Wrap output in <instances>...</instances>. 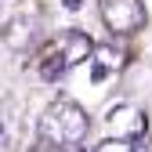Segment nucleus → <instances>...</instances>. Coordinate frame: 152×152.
Wrapping results in <instances>:
<instances>
[{"label": "nucleus", "mask_w": 152, "mask_h": 152, "mask_svg": "<svg viewBox=\"0 0 152 152\" xmlns=\"http://www.w3.org/2000/svg\"><path fill=\"white\" fill-rule=\"evenodd\" d=\"M98 65H102L105 72H116V69L127 65V54H123L120 47H112V44H102V47H98Z\"/></svg>", "instance_id": "7"}, {"label": "nucleus", "mask_w": 152, "mask_h": 152, "mask_svg": "<svg viewBox=\"0 0 152 152\" xmlns=\"http://www.w3.org/2000/svg\"><path fill=\"white\" fill-rule=\"evenodd\" d=\"M65 69H69V65L62 62V54L54 51V47H47V54H44V62H40V76H44L47 83H58L62 76H65Z\"/></svg>", "instance_id": "6"}, {"label": "nucleus", "mask_w": 152, "mask_h": 152, "mask_svg": "<svg viewBox=\"0 0 152 152\" xmlns=\"http://www.w3.org/2000/svg\"><path fill=\"white\" fill-rule=\"evenodd\" d=\"M102 22L109 33H116V36H130V33H138L145 26V7H141V0H102Z\"/></svg>", "instance_id": "2"}, {"label": "nucleus", "mask_w": 152, "mask_h": 152, "mask_svg": "<svg viewBox=\"0 0 152 152\" xmlns=\"http://www.w3.org/2000/svg\"><path fill=\"white\" fill-rule=\"evenodd\" d=\"M109 130H112L116 138H130V134L141 138V134H145V120H141L138 109H130V105H116V109L109 112Z\"/></svg>", "instance_id": "4"}, {"label": "nucleus", "mask_w": 152, "mask_h": 152, "mask_svg": "<svg viewBox=\"0 0 152 152\" xmlns=\"http://www.w3.org/2000/svg\"><path fill=\"white\" fill-rule=\"evenodd\" d=\"M29 152H69V148H58V145H47V141H40L36 148H29Z\"/></svg>", "instance_id": "9"}, {"label": "nucleus", "mask_w": 152, "mask_h": 152, "mask_svg": "<svg viewBox=\"0 0 152 152\" xmlns=\"http://www.w3.org/2000/svg\"><path fill=\"white\" fill-rule=\"evenodd\" d=\"M33 36H36V26H33V18H26V15H15L7 22V29H4V40L15 51H26L33 44Z\"/></svg>", "instance_id": "5"}, {"label": "nucleus", "mask_w": 152, "mask_h": 152, "mask_svg": "<svg viewBox=\"0 0 152 152\" xmlns=\"http://www.w3.org/2000/svg\"><path fill=\"white\" fill-rule=\"evenodd\" d=\"M62 7H65V11H80V7H83V0H62Z\"/></svg>", "instance_id": "10"}, {"label": "nucleus", "mask_w": 152, "mask_h": 152, "mask_svg": "<svg viewBox=\"0 0 152 152\" xmlns=\"http://www.w3.org/2000/svg\"><path fill=\"white\" fill-rule=\"evenodd\" d=\"M36 130H40V141L58 145V148H69V145H80V141L87 138L91 120H87L83 105H76L72 98H58V102H51V105L40 112Z\"/></svg>", "instance_id": "1"}, {"label": "nucleus", "mask_w": 152, "mask_h": 152, "mask_svg": "<svg viewBox=\"0 0 152 152\" xmlns=\"http://www.w3.org/2000/svg\"><path fill=\"white\" fill-rule=\"evenodd\" d=\"M94 152H148L138 138H109V141H102Z\"/></svg>", "instance_id": "8"}, {"label": "nucleus", "mask_w": 152, "mask_h": 152, "mask_svg": "<svg viewBox=\"0 0 152 152\" xmlns=\"http://www.w3.org/2000/svg\"><path fill=\"white\" fill-rule=\"evenodd\" d=\"M51 47L62 54V62H65L69 69H72V65H83L91 54H94V40H91L83 29H65V33H58Z\"/></svg>", "instance_id": "3"}]
</instances>
